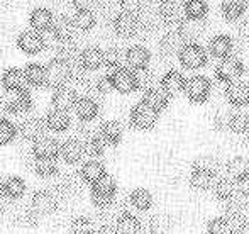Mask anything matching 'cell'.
<instances>
[{
	"mask_svg": "<svg viewBox=\"0 0 249 234\" xmlns=\"http://www.w3.org/2000/svg\"><path fill=\"white\" fill-rule=\"evenodd\" d=\"M112 26H114V31L119 36L132 37L141 31V17H139V14L121 10L112 17Z\"/></svg>",
	"mask_w": 249,
	"mask_h": 234,
	"instance_id": "cell-8",
	"label": "cell"
},
{
	"mask_svg": "<svg viewBox=\"0 0 249 234\" xmlns=\"http://www.w3.org/2000/svg\"><path fill=\"white\" fill-rule=\"evenodd\" d=\"M2 85L7 92H16V90L26 89L27 80H26V75H24V70L17 68V66H10V68L3 70Z\"/></svg>",
	"mask_w": 249,
	"mask_h": 234,
	"instance_id": "cell-25",
	"label": "cell"
},
{
	"mask_svg": "<svg viewBox=\"0 0 249 234\" xmlns=\"http://www.w3.org/2000/svg\"><path fill=\"white\" fill-rule=\"evenodd\" d=\"M70 82V63L59 56H53L46 65V85L50 89H58Z\"/></svg>",
	"mask_w": 249,
	"mask_h": 234,
	"instance_id": "cell-4",
	"label": "cell"
},
{
	"mask_svg": "<svg viewBox=\"0 0 249 234\" xmlns=\"http://www.w3.org/2000/svg\"><path fill=\"white\" fill-rule=\"evenodd\" d=\"M90 234H95V233H90Z\"/></svg>",
	"mask_w": 249,
	"mask_h": 234,
	"instance_id": "cell-59",
	"label": "cell"
},
{
	"mask_svg": "<svg viewBox=\"0 0 249 234\" xmlns=\"http://www.w3.org/2000/svg\"><path fill=\"white\" fill-rule=\"evenodd\" d=\"M244 72H246L244 63L232 54V56L219 59V63H217V66H215V78L227 85V83L243 78Z\"/></svg>",
	"mask_w": 249,
	"mask_h": 234,
	"instance_id": "cell-3",
	"label": "cell"
},
{
	"mask_svg": "<svg viewBox=\"0 0 249 234\" xmlns=\"http://www.w3.org/2000/svg\"><path fill=\"white\" fill-rule=\"evenodd\" d=\"M222 165L220 162L212 155H202V156H197L192 163V170H197V172H205V173H210V175H215L220 172Z\"/></svg>",
	"mask_w": 249,
	"mask_h": 234,
	"instance_id": "cell-40",
	"label": "cell"
},
{
	"mask_svg": "<svg viewBox=\"0 0 249 234\" xmlns=\"http://www.w3.org/2000/svg\"><path fill=\"white\" fill-rule=\"evenodd\" d=\"M71 19H73V24H75L76 31H83V33L93 29L97 24V16L93 10H75Z\"/></svg>",
	"mask_w": 249,
	"mask_h": 234,
	"instance_id": "cell-44",
	"label": "cell"
},
{
	"mask_svg": "<svg viewBox=\"0 0 249 234\" xmlns=\"http://www.w3.org/2000/svg\"><path fill=\"white\" fill-rule=\"evenodd\" d=\"M187 19L203 20L209 14V2L207 0H185L181 3Z\"/></svg>",
	"mask_w": 249,
	"mask_h": 234,
	"instance_id": "cell-35",
	"label": "cell"
},
{
	"mask_svg": "<svg viewBox=\"0 0 249 234\" xmlns=\"http://www.w3.org/2000/svg\"><path fill=\"white\" fill-rule=\"evenodd\" d=\"M17 46L26 54H37L46 48V37H44L43 33L29 27L17 36Z\"/></svg>",
	"mask_w": 249,
	"mask_h": 234,
	"instance_id": "cell-10",
	"label": "cell"
},
{
	"mask_svg": "<svg viewBox=\"0 0 249 234\" xmlns=\"http://www.w3.org/2000/svg\"><path fill=\"white\" fill-rule=\"evenodd\" d=\"M95 234H121V233L117 231L115 224H100L99 228H97Z\"/></svg>",
	"mask_w": 249,
	"mask_h": 234,
	"instance_id": "cell-57",
	"label": "cell"
},
{
	"mask_svg": "<svg viewBox=\"0 0 249 234\" xmlns=\"http://www.w3.org/2000/svg\"><path fill=\"white\" fill-rule=\"evenodd\" d=\"M78 97L80 95L76 93V90L66 83V85H61L53 90L51 104L56 109L70 110V109H75V104H76V100H78Z\"/></svg>",
	"mask_w": 249,
	"mask_h": 234,
	"instance_id": "cell-15",
	"label": "cell"
},
{
	"mask_svg": "<svg viewBox=\"0 0 249 234\" xmlns=\"http://www.w3.org/2000/svg\"><path fill=\"white\" fill-rule=\"evenodd\" d=\"M178 59H180L183 68L200 70L209 63V53L198 41L197 43H185L178 53Z\"/></svg>",
	"mask_w": 249,
	"mask_h": 234,
	"instance_id": "cell-2",
	"label": "cell"
},
{
	"mask_svg": "<svg viewBox=\"0 0 249 234\" xmlns=\"http://www.w3.org/2000/svg\"><path fill=\"white\" fill-rule=\"evenodd\" d=\"M144 0H119V5H121L122 10L131 14H139L144 9Z\"/></svg>",
	"mask_w": 249,
	"mask_h": 234,
	"instance_id": "cell-51",
	"label": "cell"
},
{
	"mask_svg": "<svg viewBox=\"0 0 249 234\" xmlns=\"http://www.w3.org/2000/svg\"><path fill=\"white\" fill-rule=\"evenodd\" d=\"M215 178H217L215 175L194 170V172H192V177H190V185H192V188H195V190H198V192H207L213 187Z\"/></svg>",
	"mask_w": 249,
	"mask_h": 234,
	"instance_id": "cell-45",
	"label": "cell"
},
{
	"mask_svg": "<svg viewBox=\"0 0 249 234\" xmlns=\"http://www.w3.org/2000/svg\"><path fill=\"white\" fill-rule=\"evenodd\" d=\"M136 75H138V90H146L151 85H156L154 83V73L149 70V66L144 70H138Z\"/></svg>",
	"mask_w": 249,
	"mask_h": 234,
	"instance_id": "cell-50",
	"label": "cell"
},
{
	"mask_svg": "<svg viewBox=\"0 0 249 234\" xmlns=\"http://www.w3.org/2000/svg\"><path fill=\"white\" fill-rule=\"evenodd\" d=\"M151 53L144 44H132L125 50V65L132 68L134 72L144 70L149 66Z\"/></svg>",
	"mask_w": 249,
	"mask_h": 234,
	"instance_id": "cell-14",
	"label": "cell"
},
{
	"mask_svg": "<svg viewBox=\"0 0 249 234\" xmlns=\"http://www.w3.org/2000/svg\"><path fill=\"white\" fill-rule=\"evenodd\" d=\"M158 117H160V112L156 109H153L148 104L138 102L134 107L131 109V114H129V119H131V124L134 126L139 131H149L156 126Z\"/></svg>",
	"mask_w": 249,
	"mask_h": 234,
	"instance_id": "cell-5",
	"label": "cell"
},
{
	"mask_svg": "<svg viewBox=\"0 0 249 234\" xmlns=\"http://www.w3.org/2000/svg\"><path fill=\"white\" fill-rule=\"evenodd\" d=\"M180 31V34L183 36V39L187 43H197L198 37H202L203 31H205V24L203 20H195V19H187L185 17L183 22L177 27Z\"/></svg>",
	"mask_w": 249,
	"mask_h": 234,
	"instance_id": "cell-32",
	"label": "cell"
},
{
	"mask_svg": "<svg viewBox=\"0 0 249 234\" xmlns=\"http://www.w3.org/2000/svg\"><path fill=\"white\" fill-rule=\"evenodd\" d=\"M185 95L188 97V100H192L194 104H202L205 102L210 97V92H212V83L207 78L205 75H194L190 78H187V83H185L183 89Z\"/></svg>",
	"mask_w": 249,
	"mask_h": 234,
	"instance_id": "cell-6",
	"label": "cell"
},
{
	"mask_svg": "<svg viewBox=\"0 0 249 234\" xmlns=\"http://www.w3.org/2000/svg\"><path fill=\"white\" fill-rule=\"evenodd\" d=\"M46 119L39 116H31L26 117L19 126H17V131H19L20 138L26 139V141H36L37 138L46 134Z\"/></svg>",
	"mask_w": 249,
	"mask_h": 234,
	"instance_id": "cell-11",
	"label": "cell"
},
{
	"mask_svg": "<svg viewBox=\"0 0 249 234\" xmlns=\"http://www.w3.org/2000/svg\"><path fill=\"white\" fill-rule=\"evenodd\" d=\"M59 198L54 192L51 190H39L31 198V209L36 212L39 217H46L58 211Z\"/></svg>",
	"mask_w": 249,
	"mask_h": 234,
	"instance_id": "cell-9",
	"label": "cell"
},
{
	"mask_svg": "<svg viewBox=\"0 0 249 234\" xmlns=\"http://www.w3.org/2000/svg\"><path fill=\"white\" fill-rule=\"evenodd\" d=\"M33 170L41 178H53L59 173V166L56 163V160L50 158H36L33 163Z\"/></svg>",
	"mask_w": 249,
	"mask_h": 234,
	"instance_id": "cell-42",
	"label": "cell"
},
{
	"mask_svg": "<svg viewBox=\"0 0 249 234\" xmlns=\"http://www.w3.org/2000/svg\"><path fill=\"white\" fill-rule=\"evenodd\" d=\"M53 20H54V16L48 7H34L29 14V24L33 29L39 31V33H46V31H51Z\"/></svg>",
	"mask_w": 249,
	"mask_h": 234,
	"instance_id": "cell-24",
	"label": "cell"
},
{
	"mask_svg": "<svg viewBox=\"0 0 249 234\" xmlns=\"http://www.w3.org/2000/svg\"><path fill=\"white\" fill-rule=\"evenodd\" d=\"M70 231L71 234H90V233H95L93 229V222L90 221L89 217H75L70 224Z\"/></svg>",
	"mask_w": 249,
	"mask_h": 234,
	"instance_id": "cell-49",
	"label": "cell"
},
{
	"mask_svg": "<svg viewBox=\"0 0 249 234\" xmlns=\"http://www.w3.org/2000/svg\"><path fill=\"white\" fill-rule=\"evenodd\" d=\"M75 10H93L100 3V0H71Z\"/></svg>",
	"mask_w": 249,
	"mask_h": 234,
	"instance_id": "cell-52",
	"label": "cell"
},
{
	"mask_svg": "<svg viewBox=\"0 0 249 234\" xmlns=\"http://www.w3.org/2000/svg\"><path fill=\"white\" fill-rule=\"evenodd\" d=\"M213 194L219 200L227 202L229 198H232L237 194V181L227 178H215V183H213Z\"/></svg>",
	"mask_w": 249,
	"mask_h": 234,
	"instance_id": "cell-38",
	"label": "cell"
},
{
	"mask_svg": "<svg viewBox=\"0 0 249 234\" xmlns=\"http://www.w3.org/2000/svg\"><path fill=\"white\" fill-rule=\"evenodd\" d=\"M237 33L243 39H249V17H241L239 26H237Z\"/></svg>",
	"mask_w": 249,
	"mask_h": 234,
	"instance_id": "cell-55",
	"label": "cell"
},
{
	"mask_svg": "<svg viewBox=\"0 0 249 234\" xmlns=\"http://www.w3.org/2000/svg\"><path fill=\"white\" fill-rule=\"evenodd\" d=\"M82 143H83V148H85V155L90 156L92 160H99L105 153V146H107V143L104 141L100 132L90 136V138H87L85 141H82Z\"/></svg>",
	"mask_w": 249,
	"mask_h": 234,
	"instance_id": "cell-43",
	"label": "cell"
},
{
	"mask_svg": "<svg viewBox=\"0 0 249 234\" xmlns=\"http://www.w3.org/2000/svg\"><path fill=\"white\" fill-rule=\"evenodd\" d=\"M17 134H19L17 126L10 119H2L0 121V146H5L9 143H12Z\"/></svg>",
	"mask_w": 249,
	"mask_h": 234,
	"instance_id": "cell-48",
	"label": "cell"
},
{
	"mask_svg": "<svg viewBox=\"0 0 249 234\" xmlns=\"http://www.w3.org/2000/svg\"><path fill=\"white\" fill-rule=\"evenodd\" d=\"M65 163L68 165H76L83 160L85 156V148H83V143L78 138H68L61 143V153H59Z\"/></svg>",
	"mask_w": 249,
	"mask_h": 234,
	"instance_id": "cell-19",
	"label": "cell"
},
{
	"mask_svg": "<svg viewBox=\"0 0 249 234\" xmlns=\"http://www.w3.org/2000/svg\"><path fill=\"white\" fill-rule=\"evenodd\" d=\"M229 129L236 134L246 136L249 132V112L243 109L229 112Z\"/></svg>",
	"mask_w": 249,
	"mask_h": 234,
	"instance_id": "cell-41",
	"label": "cell"
},
{
	"mask_svg": "<svg viewBox=\"0 0 249 234\" xmlns=\"http://www.w3.org/2000/svg\"><path fill=\"white\" fill-rule=\"evenodd\" d=\"M10 114H12V110H10L9 100L0 97V121H2V119H9Z\"/></svg>",
	"mask_w": 249,
	"mask_h": 234,
	"instance_id": "cell-56",
	"label": "cell"
},
{
	"mask_svg": "<svg viewBox=\"0 0 249 234\" xmlns=\"http://www.w3.org/2000/svg\"><path fill=\"white\" fill-rule=\"evenodd\" d=\"M99 132H100L102 138H104V141L110 146L119 144V143L122 141V138H124V127H122L121 122L115 121V119L102 122L100 127H99Z\"/></svg>",
	"mask_w": 249,
	"mask_h": 234,
	"instance_id": "cell-28",
	"label": "cell"
},
{
	"mask_svg": "<svg viewBox=\"0 0 249 234\" xmlns=\"http://www.w3.org/2000/svg\"><path fill=\"white\" fill-rule=\"evenodd\" d=\"M7 100H9L12 114H24L27 110H31V107H33V95L27 90V87L26 89L16 90V92H9Z\"/></svg>",
	"mask_w": 249,
	"mask_h": 234,
	"instance_id": "cell-27",
	"label": "cell"
},
{
	"mask_svg": "<svg viewBox=\"0 0 249 234\" xmlns=\"http://www.w3.org/2000/svg\"><path fill=\"white\" fill-rule=\"evenodd\" d=\"M107 73L110 76L112 89L117 90L119 93H132L134 90H138V75L129 66H121Z\"/></svg>",
	"mask_w": 249,
	"mask_h": 234,
	"instance_id": "cell-7",
	"label": "cell"
},
{
	"mask_svg": "<svg viewBox=\"0 0 249 234\" xmlns=\"http://www.w3.org/2000/svg\"><path fill=\"white\" fill-rule=\"evenodd\" d=\"M33 155L34 158H50L56 160L61 153V143L51 136H41L36 141H33Z\"/></svg>",
	"mask_w": 249,
	"mask_h": 234,
	"instance_id": "cell-13",
	"label": "cell"
},
{
	"mask_svg": "<svg viewBox=\"0 0 249 234\" xmlns=\"http://www.w3.org/2000/svg\"><path fill=\"white\" fill-rule=\"evenodd\" d=\"M24 75H26L27 85L33 87H44L46 85V66L37 61H31L24 66Z\"/></svg>",
	"mask_w": 249,
	"mask_h": 234,
	"instance_id": "cell-33",
	"label": "cell"
},
{
	"mask_svg": "<svg viewBox=\"0 0 249 234\" xmlns=\"http://www.w3.org/2000/svg\"><path fill=\"white\" fill-rule=\"evenodd\" d=\"M185 83H187V76L177 68H171V70H168V72H164L160 80V85L163 87L170 95H177V93L183 92Z\"/></svg>",
	"mask_w": 249,
	"mask_h": 234,
	"instance_id": "cell-23",
	"label": "cell"
},
{
	"mask_svg": "<svg viewBox=\"0 0 249 234\" xmlns=\"http://www.w3.org/2000/svg\"><path fill=\"white\" fill-rule=\"evenodd\" d=\"M226 173L231 180L234 181H243L249 178V160L244 156H236V158L229 160L226 165Z\"/></svg>",
	"mask_w": 249,
	"mask_h": 234,
	"instance_id": "cell-30",
	"label": "cell"
},
{
	"mask_svg": "<svg viewBox=\"0 0 249 234\" xmlns=\"http://www.w3.org/2000/svg\"><path fill=\"white\" fill-rule=\"evenodd\" d=\"M75 112L80 117V121L92 122L99 117L100 114V104L95 97L90 95H80L75 104Z\"/></svg>",
	"mask_w": 249,
	"mask_h": 234,
	"instance_id": "cell-18",
	"label": "cell"
},
{
	"mask_svg": "<svg viewBox=\"0 0 249 234\" xmlns=\"http://www.w3.org/2000/svg\"><path fill=\"white\" fill-rule=\"evenodd\" d=\"M115 195H117V183L110 175L102 177L97 183L92 185L90 190V197L97 209H107L115 202Z\"/></svg>",
	"mask_w": 249,
	"mask_h": 234,
	"instance_id": "cell-1",
	"label": "cell"
},
{
	"mask_svg": "<svg viewBox=\"0 0 249 234\" xmlns=\"http://www.w3.org/2000/svg\"><path fill=\"white\" fill-rule=\"evenodd\" d=\"M39 219L41 217L33 211V209L27 207V209H20V211L16 212L14 222H16L17 226H20V228H34V226H37Z\"/></svg>",
	"mask_w": 249,
	"mask_h": 234,
	"instance_id": "cell-47",
	"label": "cell"
},
{
	"mask_svg": "<svg viewBox=\"0 0 249 234\" xmlns=\"http://www.w3.org/2000/svg\"><path fill=\"white\" fill-rule=\"evenodd\" d=\"M10 204H12V200H10L9 195L5 194V190H3V187H2V181H0V214H5L10 209Z\"/></svg>",
	"mask_w": 249,
	"mask_h": 234,
	"instance_id": "cell-54",
	"label": "cell"
},
{
	"mask_svg": "<svg viewBox=\"0 0 249 234\" xmlns=\"http://www.w3.org/2000/svg\"><path fill=\"white\" fill-rule=\"evenodd\" d=\"M234 48H236L234 39L229 36V34H224V33L222 34H215V36H212V37H210V41H209V51L219 59L232 56Z\"/></svg>",
	"mask_w": 249,
	"mask_h": 234,
	"instance_id": "cell-20",
	"label": "cell"
},
{
	"mask_svg": "<svg viewBox=\"0 0 249 234\" xmlns=\"http://www.w3.org/2000/svg\"><path fill=\"white\" fill-rule=\"evenodd\" d=\"M104 65L107 72H114L121 66H125V51L115 44L108 46L107 50H104Z\"/></svg>",
	"mask_w": 249,
	"mask_h": 234,
	"instance_id": "cell-34",
	"label": "cell"
},
{
	"mask_svg": "<svg viewBox=\"0 0 249 234\" xmlns=\"http://www.w3.org/2000/svg\"><path fill=\"white\" fill-rule=\"evenodd\" d=\"M105 175H107L105 166L102 165L99 160H89V162L83 163L82 168H80V178H82L83 183L90 185V187H92L93 183H97V181Z\"/></svg>",
	"mask_w": 249,
	"mask_h": 234,
	"instance_id": "cell-29",
	"label": "cell"
},
{
	"mask_svg": "<svg viewBox=\"0 0 249 234\" xmlns=\"http://www.w3.org/2000/svg\"><path fill=\"white\" fill-rule=\"evenodd\" d=\"M213 126L219 131L229 129V112H217L215 117H213Z\"/></svg>",
	"mask_w": 249,
	"mask_h": 234,
	"instance_id": "cell-53",
	"label": "cell"
},
{
	"mask_svg": "<svg viewBox=\"0 0 249 234\" xmlns=\"http://www.w3.org/2000/svg\"><path fill=\"white\" fill-rule=\"evenodd\" d=\"M141 226L142 222L139 221V217L131 212H124L115 221V228L121 234H138L141 231Z\"/></svg>",
	"mask_w": 249,
	"mask_h": 234,
	"instance_id": "cell-37",
	"label": "cell"
},
{
	"mask_svg": "<svg viewBox=\"0 0 249 234\" xmlns=\"http://www.w3.org/2000/svg\"><path fill=\"white\" fill-rule=\"evenodd\" d=\"M80 65L89 72H95L104 65V50L97 44H89L80 51Z\"/></svg>",
	"mask_w": 249,
	"mask_h": 234,
	"instance_id": "cell-22",
	"label": "cell"
},
{
	"mask_svg": "<svg viewBox=\"0 0 249 234\" xmlns=\"http://www.w3.org/2000/svg\"><path fill=\"white\" fill-rule=\"evenodd\" d=\"M209 234H236V224L231 222L227 217H215L207 224Z\"/></svg>",
	"mask_w": 249,
	"mask_h": 234,
	"instance_id": "cell-46",
	"label": "cell"
},
{
	"mask_svg": "<svg viewBox=\"0 0 249 234\" xmlns=\"http://www.w3.org/2000/svg\"><path fill=\"white\" fill-rule=\"evenodd\" d=\"M236 234H249V219L236 226Z\"/></svg>",
	"mask_w": 249,
	"mask_h": 234,
	"instance_id": "cell-58",
	"label": "cell"
},
{
	"mask_svg": "<svg viewBox=\"0 0 249 234\" xmlns=\"http://www.w3.org/2000/svg\"><path fill=\"white\" fill-rule=\"evenodd\" d=\"M2 187L3 190H5V194L9 195L10 200H19V198L24 197V194H26V181H24V178L20 177H7L2 180Z\"/></svg>",
	"mask_w": 249,
	"mask_h": 234,
	"instance_id": "cell-36",
	"label": "cell"
},
{
	"mask_svg": "<svg viewBox=\"0 0 249 234\" xmlns=\"http://www.w3.org/2000/svg\"><path fill=\"white\" fill-rule=\"evenodd\" d=\"M129 202L134 209L141 212H148L151 207H153V194L148 190V188H134L129 195Z\"/></svg>",
	"mask_w": 249,
	"mask_h": 234,
	"instance_id": "cell-39",
	"label": "cell"
},
{
	"mask_svg": "<svg viewBox=\"0 0 249 234\" xmlns=\"http://www.w3.org/2000/svg\"><path fill=\"white\" fill-rule=\"evenodd\" d=\"M185 43H187V41L183 39V36L180 34V31H178L177 27H170V29L161 36L160 50L164 56H173V54H177L178 56V53H180V50L183 48Z\"/></svg>",
	"mask_w": 249,
	"mask_h": 234,
	"instance_id": "cell-17",
	"label": "cell"
},
{
	"mask_svg": "<svg viewBox=\"0 0 249 234\" xmlns=\"http://www.w3.org/2000/svg\"><path fill=\"white\" fill-rule=\"evenodd\" d=\"M46 126L48 129L54 132H65L70 129L71 126V117H70V112L68 110H63V109H56L53 107L46 112Z\"/></svg>",
	"mask_w": 249,
	"mask_h": 234,
	"instance_id": "cell-26",
	"label": "cell"
},
{
	"mask_svg": "<svg viewBox=\"0 0 249 234\" xmlns=\"http://www.w3.org/2000/svg\"><path fill=\"white\" fill-rule=\"evenodd\" d=\"M248 10V0H220V12L227 20L237 22Z\"/></svg>",
	"mask_w": 249,
	"mask_h": 234,
	"instance_id": "cell-31",
	"label": "cell"
},
{
	"mask_svg": "<svg viewBox=\"0 0 249 234\" xmlns=\"http://www.w3.org/2000/svg\"><path fill=\"white\" fill-rule=\"evenodd\" d=\"M170 97H171L170 93H168L160 83H156V85H151L146 90H142L141 100L144 104H148V106H151L153 109H156L158 112H161V110L166 109L168 104H170Z\"/></svg>",
	"mask_w": 249,
	"mask_h": 234,
	"instance_id": "cell-16",
	"label": "cell"
},
{
	"mask_svg": "<svg viewBox=\"0 0 249 234\" xmlns=\"http://www.w3.org/2000/svg\"><path fill=\"white\" fill-rule=\"evenodd\" d=\"M51 33L54 41H68L75 39L76 27L70 16H56L54 20H53Z\"/></svg>",
	"mask_w": 249,
	"mask_h": 234,
	"instance_id": "cell-21",
	"label": "cell"
},
{
	"mask_svg": "<svg viewBox=\"0 0 249 234\" xmlns=\"http://www.w3.org/2000/svg\"><path fill=\"white\" fill-rule=\"evenodd\" d=\"M226 99L237 109L249 106V82L248 80H236L226 85Z\"/></svg>",
	"mask_w": 249,
	"mask_h": 234,
	"instance_id": "cell-12",
	"label": "cell"
}]
</instances>
